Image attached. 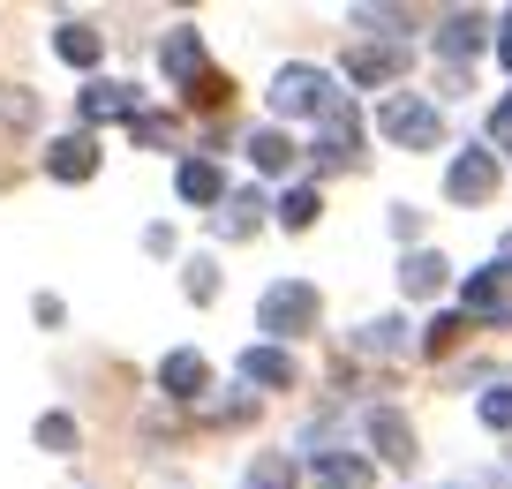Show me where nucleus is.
Returning <instances> with one entry per match:
<instances>
[{
	"label": "nucleus",
	"instance_id": "1",
	"mask_svg": "<svg viewBox=\"0 0 512 489\" xmlns=\"http://www.w3.org/2000/svg\"><path fill=\"white\" fill-rule=\"evenodd\" d=\"M272 106L287 113V121H324V113L339 106V91H332V76L324 68H279V83H272Z\"/></svg>",
	"mask_w": 512,
	"mask_h": 489
},
{
	"label": "nucleus",
	"instance_id": "2",
	"mask_svg": "<svg viewBox=\"0 0 512 489\" xmlns=\"http://www.w3.org/2000/svg\"><path fill=\"white\" fill-rule=\"evenodd\" d=\"M256 324H264L272 339L317 332V286H302V279H279V286H264V301H256Z\"/></svg>",
	"mask_w": 512,
	"mask_h": 489
},
{
	"label": "nucleus",
	"instance_id": "3",
	"mask_svg": "<svg viewBox=\"0 0 512 489\" xmlns=\"http://www.w3.org/2000/svg\"><path fill=\"white\" fill-rule=\"evenodd\" d=\"M377 128H384L392 143H407V151H437V143H445V121H437V106H430V98H415V91L384 98Z\"/></svg>",
	"mask_w": 512,
	"mask_h": 489
},
{
	"label": "nucleus",
	"instance_id": "4",
	"mask_svg": "<svg viewBox=\"0 0 512 489\" xmlns=\"http://www.w3.org/2000/svg\"><path fill=\"white\" fill-rule=\"evenodd\" d=\"M460 316H482V324H512V286H505V271H467V286H460Z\"/></svg>",
	"mask_w": 512,
	"mask_h": 489
},
{
	"label": "nucleus",
	"instance_id": "5",
	"mask_svg": "<svg viewBox=\"0 0 512 489\" xmlns=\"http://www.w3.org/2000/svg\"><path fill=\"white\" fill-rule=\"evenodd\" d=\"M490 189H497V158L490 151H460L445 166V196H452V204H482Z\"/></svg>",
	"mask_w": 512,
	"mask_h": 489
},
{
	"label": "nucleus",
	"instance_id": "6",
	"mask_svg": "<svg viewBox=\"0 0 512 489\" xmlns=\"http://www.w3.org/2000/svg\"><path fill=\"white\" fill-rule=\"evenodd\" d=\"M362 158V121H354V106L339 98L332 113H324V136H317V166H354Z\"/></svg>",
	"mask_w": 512,
	"mask_h": 489
},
{
	"label": "nucleus",
	"instance_id": "7",
	"mask_svg": "<svg viewBox=\"0 0 512 489\" xmlns=\"http://www.w3.org/2000/svg\"><path fill=\"white\" fill-rule=\"evenodd\" d=\"M159 61H166V76H174L181 91H196V83L211 76V61H204V38H196V31H166Z\"/></svg>",
	"mask_w": 512,
	"mask_h": 489
},
{
	"label": "nucleus",
	"instance_id": "8",
	"mask_svg": "<svg viewBox=\"0 0 512 489\" xmlns=\"http://www.w3.org/2000/svg\"><path fill=\"white\" fill-rule=\"evenodd\" d=\"M46 174H53V181H91V174H98V143L83 136V128H76V136H61V143L46 151Z\"/></svg>",
	"mask_w": 512,
	"mask_h": 489
},
{
	"label": "nucleus",
	"instance_id": "9",
	"mask_svg": "<svg viewBox=\"0 0 512 489\" xmlns=\"http://www.w3.org/2000/svg\"><path fill=\"white\" fill-rule=\"evenodd\" d=\"M159 384H166L174 399H204V392H211V362L181 347V354H166V362H159Z\"/></svg>",
	"mask_w": 512,
	"mask_h": 489
},
{
	"label": "nucleus",
	"instance_id": "10",
	"mask_svg": "<svg viewBox=\"0 0 512 489\" xmlns=\"http://www.w3.org/2000/svg\"><path fill=\"white\" fill-rule=\"evenodd\" d=\"M369 444H377V452L392 459V467H415V429H407L392 407H377V414H369Z\"/></svg>",
	"mask_w": 512,
	"mask_h": 489
},
{
	"label": "nucleus",
	"instance_id": "11",
	"mask_svg": "<svg viewBox=\"0 0 512 489\" xmlns=\"http://www.w3.org/2000/svg\"><path fill=\"white\" fill-rule=\"evenodd\" d=\"M241 377L264 384V392H287V384H294V354L287 347H249V354H241Z\"/></svg>",
	"mask_w": 512,
	"mask_h": 489
},
{
	"label": "nucleus",
	"instance_id": "12",
	"mask_svg": "<svg viewBox=\"0 0 512 489\" xmlns=\"http://www.w3.org/2000/svg\"><path fill=\"white\" fill-rule=\"evenodd\" d=\"M400 68H407L400 46H354L347 53V83H392Z\"/></svg>",
	"mask_w": 512,
	"mask_h": 489
},
{
	"label": "nucleus",
	"instance_id": "13",
	"mask_svg": "<svg viewBox=\"0 0 512 489\" xmlns=\"http://www.w3.org/2000/svg\"><path fill=\"white\" fill-rule=\"evenodd\" d=\"M264 211H272V204H264V189H234V196L219 204V234H226V241L256 234V226H264Z\"/></svg>",
	"mask_w": 512,
	"mask_h": 489
},
{
	"label": "nucleus",
	"instance_id": "14",
	"mask_svg": "<svg viewBox=\"0 0 512 489\" xmlns=\"http://www.w3.org/2000/svg\"><path fill=\"white\" fill-rule=\"evenodd\" d=\"M136 91H128V83H91V91H83V121H136Z\"/></svg>",
	"mask_w": 512,
	"mask_h": 489
},
{
	"label": "nucleus",
	"instance_id": "15",
	"mask_svg": "<svg viewBox=\"0 0 512 489\" xmlns=\"http://www.w3.org/2000/svg\"><path fill=\"white\" fill-rule=\"evenodd\" d=\"M174 189L189 196V204H226V181H219V166H211V158H189V166L174 174Z\"/></svg>",
	"mask_w": 512,
	"mask_h": 489
},
{
	"label": "nucleus",
	"instance_id": "16",
	"mask_svg": "<svg viewBox=\"0 0 512 489\" xmlns=\"http://www.w3.org/2000/svg\"><path fill=\"white\" fill-rule=\"evenodd\" d=\"M317 489H369V459H354V452H317Z\"/></svg>",
	"mask_w": 512,
	"mask_h": 489
},
{
	"label": "nucleus",
	"instance_id": "17",
	"mask_svg": "<svg viewBox=\"0 0 512 489\" xmlns=\"http://www.w3.org/2000/svg\"><path fill=\"white\" fill-rule=\"evenodd\" d=\"M445 279H452V264H445V256H430V249H422V256H407V271H400V286H407L415 301L445 294Z\"/></svg>",
	"mask_w": 512,
	"mask_h": 489
},
{
	"label": "nucleus",
	"instance_id": "18",
	"mask_svg": "<svg viewBox=\"0 0 512 489\" xmlns=\"http://www.w3.org/2000/svg\"><path fill=\"white\" fill-rule=\"evenodd\" d=\"M437 53H445L452 68H460V61H475V53H482V16H452L445 31H437Z\"/></svg>",
	"mask_w": 512,
	"mask_h": 489
},
{
	"label": "nucleus",
	"instance_id": "19",
	"mask_svg": "<svg viewBox=\"0 0 512 489\" xmlns=\"http://www.w3.org/2000/svg\"><path fill=\"white\" fill-rule=\"evenodd\" d=\"M241 489H302V474H294L287 452H256V459H249V482H241Z\"/></svg>",
	"mask_w": 512,
	"mask_h": 489
},
{
	"label": "nucleus",
	"instance_id": "20",
	"mask_svg": "<svg viewBox=\"0 0 512 489\" xmlns=\"http://www.w3.org/2000/svg\"><path fill=\"white\" fill-rule=\"evenodd\" d=\"M249 158H256V174H287V166H294L287 128H256V136H249Z\"/></svg>",
	"mask_w": 512,
	"mask_h": 489
},
{
	"label": "nucleus",
	"instance_id": "21",
	"mask_svg": "<svg viewBox=\"0 0 512 489\" xmlns=\"http://www.w3.org/2000/svg\"><path fill=\"white\" fill-rule=\"evenodd\" d=\"M53 53H61L68 68H91V61H98V31H91V23H61V38H53Z\"/></svg>",
	"mask_w": 512,
	"mask_h": 489
},
{
	"label": "nucleus",
	"instance_id": "22",
	"mask_svg": "<svg viewBox=\"0 0 512 489\" xmlns=\"http://www.w3.org/2000/svg\"><path fill=\"white\" fill-rule=\"evenodd\" d=\"M317 189H287V196H279V226H294V234H302V226H317Z\"/></svg>",
	"mask_w": 512,
	"mask_h": 489
},
{
	"label": "nucleus",
	"instance_id": "23",
	"mask_svg": "<svg viewBox=\"0 0 512 489\" xmlns=\"http://www.w3.org/2000/svg\"><path fill=\"white\" fill-rule=\"evenodd\" d=\"M362 347H369V354H400V347H407V324H400V316H377V324L362 332Z\"/></svg>",
	"mask_w": 512,
	"mask_h": 489
},
{
	"label": "nucleus",
	"instance_id": "24",
	"mask_svg": "<svg viewBox=\"0 0 512 489\" xmlns=\"http://www.w3.org/2000/svg\"><path fill=\"white\" fill-rule=\"evenodd\" d=\"M31 113H38V98H31V91L0 83V121H8V128H31Z\"/></svg>",
	"mask_w": 512,
	"mask_h": 489
},
{
	"label": "nucleus",
	"instance_id": "25",
	"mask_svg": "<svg viewBox=\"0 0 512 489\" xmlns=\"http://www.w3.org/2000/svg\"><path fill=\"white\" fill-rule=\"evenodd\" d=\"M482 429H512V384H490V392H482Z\"/></svg>",
	"mask_w": 512,
	"mask_h": 489
},
{
	"label": "nucleus",
	"instance_id": "26",
	"mask_svg": "<svg viewBox=\"0 0 512 489\" xmlns=\"http://www.w3.org/2000/svg\"><path fill=\"white\" fill-rule=\"evenodd\" d=\"M460 332H467V316H437L430 332H422V347H430V354H452V347H460Z\"/></svg>",
	"mask_w": 512,
	"mask_h": 489
},
{
	"label": "nucleus",
	"instance_id": "27",
	"mask_svg": "<svg viewBox=\"0 0 512 489\" xmlns=\"http://www.w3.org/2000/svg\"><path fill=\"white\" fill-rule=\"evenodd\" d=\"M38 444H46V452H76V422H68V414H46V422H38Z\"/></svg>",
	"mask_w": 512,
	"mask_h": 489
},
{
	"label": "nucleus",
	"instance_id": "28",
	"mask_svg": "<svg viewBox=\"0 0 512 489\" xmlns=\"http://www.w3.org/2000/svg\"><path fill=\"white\" fill-rule=\"evenodd\" d=\"M128 136H136V143H174V121H166V113H136Z\"/></svg>",
	"mask_w": 512,
	"mask_h": 489
},
{
	"label": "nucleus",
	"instance_id": "29",
	"mask_svg": "<svg viewBox=\"0 0 512 489\" xmlns=\"http://www.w3.org/2000/svg\"><path fill=\"white\" fill-rule=\"evenodd\" d=\"M189 294H196V301L219 294V271H211V256H196V264H189Z\"/></svg>",
	"mask_w": 512,
	"mask_h": 489
},
{
	"label": "nucleus",
	"instance_id": "30",
	"mask_svg": "<svg viewBox=\"0 0 512 489\" xmlns=\"http://www.w3.org/2000/svg\"><path fill=\"white\" fill-rule=\"evenodd\" d=\"M392 234L415 241V234H422V211H407V204H400V211H392Z\"/></svg>",
	"mask_w": 512,
	"mask_h": 489
},
{
	"label": "nucleus",
	"instance_id": "31",
	"mask_svg": "<svg viewBox=\"0 0 512 489\" xmlns=\"http://www.w3.org/2000/svg\"><path fill=\"white\" fill-rule=\"evenodd\" d=\"M490 128H497V136H505V143H512V98H505V106H497V113H490Z\"/></svg>",
	"mask_w": 512,
	"mask_h": 489
},
{
	"label": "nucleus",
	"instance_id": "32",
	"mask_svg": "<svg viewBox=\"0 0 512 489\" xmlns=\"http://www.w3.org/2000/svg\"><path fill=\"white\" fill-rule=\"evenodd\" d=\"M497 271H505V279H512V234L497 241Z\"/></svg>",
	"mask_w": 512,
	"mask_h": 489
},
{
	"label": "nucleus",
	"instance_id": "33",
	"mask_svg": "<svg viewBox=\"0 0 512 489\" xmlns=\"http://www.w3.org/2000/svg\"><path fill=\"white\" fill-rule=\"evenodd\" d=\"M497 61H505V68H512V23H505V38H497Z\"/></svg>",
	"mask_w": 512,
	"mask_h": 489
}]
</instances>
